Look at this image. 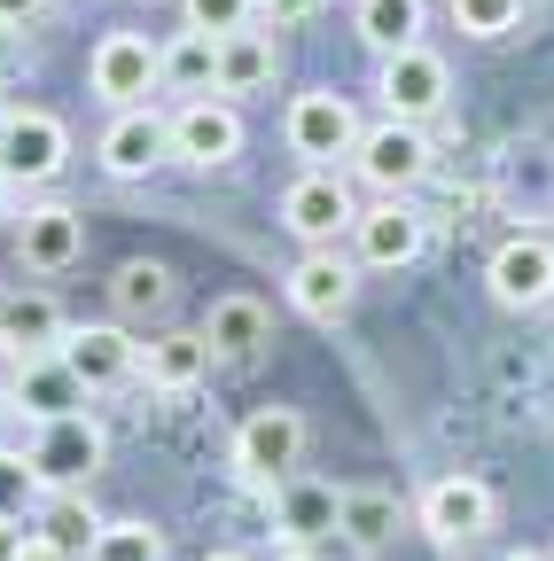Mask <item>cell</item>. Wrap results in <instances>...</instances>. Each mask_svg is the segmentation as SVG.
Listing matches in <instances>:
<instances>
[{
  "label": "cell",
  "mask_w": 554,
  "mask_h": 561,
  "mask_svg": "<svg viewBox=\"0 0 554 561\" xmlns=\"http://www.w3.org/2000/svg\"><path fill=\"white\" fill-rule=\"evenodd\" d=\"M406 507H398V491L383 483H343V507H336V538L352 546V553H383L398 538Z\"/></svg>",
  "instance_id": "7402d4cb"
},
{
  "label": "cell",
  "mask_w": 554,
  "mask_h": 561,
  "mask_svg": "<svg viewBox=\"0 0 554 561\" xmlns=\"http://www.w3.org/2000/svg\"><path fill=\"white\" fill-rule=\"evenodd\" d=\"M87 87L110 110H142L149 94H165V47L149 32H102L87 55Z\"/></svg>",
  "instance_id": "6da1fadb"
},
{
  "label": "cell",
  "mask_w": 554,
  "mask_h": 561,
  "mask_svg": "<svg viewBox=\"0 0 554 561\" xmlns=\"http://www.w3.org/2000/svg\"><path fill=\"white\" fill-rule=\"evenodd\" d=\"M63 164H71V133H63L55 110H9L0 125V172L16 187H47Z\"/></svg>",
  "instance_id": "7c38bea8"
},
{
  "label": "cell",
  "mask_w": 554,
  "mask_h": 561,
  "mask_svg": "<svg viewBox=\"0 0 554 561\" xmlns=\"http://www.w3.org/2000/svg\"><path fill=\"white\" fill-rule=\"evenodd\" d=\"M32 530H39L47 546H63L71 561H87V553H94V538H102V515H94L87 491H47L39 515H32Z\"/></svg>",
  "instance_id": "d4e9b609"
},
{
  "label": "cell",
  "mask_w": 554,
  "mask_h": 561,
  "mask_svg": "<svg viewBox=\"0 0 554 561\" xmlns=\"http://www.w3.org/2000/svg\"><path fill=\"white\" fill-rule=\"evenodd\" d=\"M39 500H47V483H39L32 453H9V445H0V515H9V523H32Z\"/></svg>",
  "instance_id": "f546056e"
},
{
  "label": "cell",
  "mask_w": 554,
  "mask_h": 561,
  "mask_svg": "<svg viewBox=\"0 0 554 561\" xmlns=\"http://www.w3.org/2000/svg\"><path fill=\"white\" fill-rule=\"evenodd\" d=\"M165 157H172V117H165L157 102L110 110V125H102V172H110V180H149Z\"/></svg>",
  "instance_id": "9a60e30c"
},
{
  "label": "cell",
  "mask_w": 554,
  "mask_h": 561,
  "mask_svg": "<svg viewBox=\"0 0 554 561\" xmlns=\"http://www.w3.org/2000/svg\"><path fill=\"white\" fill-rule=\"evenodd\" d=\"M212 367L219 359H212V343H203V328H165V335L142 343V382L165 390V398H188Z\"/></svg>",
  "instance_id": "d6986e66"
},
{
  "label": "cell",
  "mask_w": 554,
  "mask_h": 561,
  "mask_svg": "<svg viewBox=\"0 0 554 561\" xmlns=\"http://www.w3.org/2000/svg\"><path fill=\"white\" fill-rule=\"evenodd\" d=\"M282 133H290V157H305V164H336V157H352V149H360V133H368V125H360L352 94L313 87V94L290 102Z\"/></svg>",
  "instance_id": "5b68a950"
},
{
  "label": "cell",
  "mask_w": 554,
  "mask_h": 561,
  "mask_svg": "<svg viewBox=\"0 0 554 561\" xmlns=\"http://www.w3.org/2000/svg\"><path fill=\"white\" fill-rule=\"evenodd\" d=\"M422 0H360L352 9V24H360V39L375 47V55H398V47H422Z\"/></svg>",
  "instance_id": "83f0119b"
},
{
  "label": "cell",
  "mask_w": 554,
  "mask_h": 561,
  "mask_svg": "<svg viewBox=\"0 0 554 561\" xmlns=\"http://www.w3.org/2000/svg\"><path fill=\"white\" fill-rule=\"evenodd\" d=\"M16 62H24V32H0V79H9Z\"/></svg>",
  "instance_id": "d590c367"
},
{
  "label": "cell",
  "mask_w": 554,
  "mask_h": 561,
  "mask_svg": "<svg viewBox=\"0 0 554 561\" xmlns=\"http://www.w3.org/2000/svg\"><path fill=\"white\" fill-rule=\"evenodd\" d=\"M24 538H32V523H9V515H0V561H24Z\"/></svg>",
  "instance_id": "e575fe53"
},
{
  "label": "cell",
  "mask_w": 554,
  "mask_h": 561,
  "mask_svg": "<svg viewBox=\"0 0 554 561\" xmlns=\"http://www.w3.org/2000/svg\"><path fill=\"white\" fill-rule=\"evenodd\" d=\"M180 16H188V32H212V39H227V32L258 24V0H180Z\"/></svg>",
  "instance_id": "1f68e13d"
},
{
  "label": "cell",
  "mask_w": 554,
  "mask_h": 561,
  "mask_svg": "<svg viewBox=\"0 0 554 561\" xmlns=\"http://www.w3.org/2000/svg\"><path fill=\"white\" fill-rule=\"evenodd\" d=\"M203 561H250V553H235V546H219V553H203Z\"/></svg>",
  "instance_id": "f35d334b"
},
{
  "label": "cell",
  "mask_w": 554,
  "mask_h": 561,
  "mask_svg": "<svg viewBox=\"0 0 554 561\" xmlns=\"http://www.w3.org/2000/svg\"><path fill=\"white\" fill-rule=\"evenodd\" d=\"M203 343H212V359L250 367V359H265V343H273V312L258 297H212V312H203Z\"/></svg>",
  "instance_id": "ffe728a7"
},
{
  "label": "cell",
  "mask_w": 554,
  "mask_h": 561,
  "mask_svg": "<svg viewBox=\"0 0 554 561\" xmlns=\"http://www.w3.org/2000/svg\"><path fill=\"white\" fill-rule=\"evenodd\" d=\"M55 343H63V312H55L47 289H24V297L0 305V351H9V359H39Z\"/></svg>",
  "instance_id": "cb8c5ba5"
},
{
  "label": "cell",
  "mask_w": 554,
  "mask_h": 561,
  "mask_svg": "<svg viewBox=\"0 0 554 561\" xmlns=\"http://www.w3.org/2000/svg\"><path fill=\"white\" fill-rule=\"evenodd\" d=\"M414 523H422L438 546H476L484 530L500 523V500L484 476H438L422 500H414Z\"/></svg>",
  "instance_id": "ba28073f"
},
{
  "label": "cell",
  "mask_w": 554,
  "mask_h": 561,
  "mask_svg": "<svg viewBox=\"0 0 554 561\" xmlns=\"http://www.w3.org/2000/svg\"><path fill=\"white\" fill-rule=\"evenodd\" d=\"M352 297H360V273H352V257H336V250H305L297 265H290V312H305V320H343L352 312Z\"/></svg>",
  "instance_id": "2e32d148"
},
{
  "label": "cell",
  "mask_w": 554,
  "mask_h": 561,
  "mask_svg": "<svg viewBox=\"0 0 554 561\" xmlns=\"http://www.w3.org/2000/svg\"><path fill=\"white\" fill-rule=\"evenodd\" d=\"M79 250H87V219L71 203H32L24 210V227H16V257L32 265V273H71L79 265Z\"/></svg>",
  "instance_id": "ac0fdd59"
},
{
  "label": "cell",
  "mask_w": 554,
  "mask_h": 561,
  "mask_svg": "<svg viewBox=\"0 0 554 561\" xmlns=\"http://www.w3.org/2000/svg\"><path fill=\"white\" fill-rule=\"evenodd\" d=\"M0 305H9V280H0Z\"/></svg>",
  "instance_id": "7bdbcfd3"
},
{
  "label": "cell",
  "mask_w": 554,
  "mask_h": 561,
  "mask_svg": "<svg viewBox=\"0 0 554 561\" xmlns=\"http://www.w3.org/2000/svg\"><path fill=\"white\" fill-rule=\"evenodd\" d=\"M0 125H9V102H0Z\"/></svg>",
  "instance_id": "ee69618b"
},
{
  "label": "cell",
  "mask_w": 554,
  "mask_h": 561,
  "mask_svg": "<svg viewBox=\"0 0 554 561\" xmlns=\"http://www.w3.org/2000/svg\"><path fill=\"white\" fill-rule=\"evenodd\" d=\"M282 561H320V553H313V546H290V553H282Z\"/></svg>",
  "instance_id": "ab89813d"
},
{
  "label": "cell",
  "mask_w": 554,
  "mask_h": 561,
  "mask_svg": "<svg viewBox=\"0 0 554 561\" xmlns=\"http://www.w3.org/2000/svg\"><path fill=\"white\" fill-rule=\"evenodd\" d=\"M508 561H554V553H531V546H523V553H508Z\"/></svg>",
  "instance_id": "60d3db41"
},
{
  "label": "cell",
  "mask_w": 554,
  "mask_h": 561,
  "mask_svg": "<svg viewBox=\"0 0 554 561\" xmlns=\"http://www.w3.org/2000/svg\"><path fill=\"white\" fill-rule=\"evenodd\" d=\"M110 305H117L125 320H165V312H172V265H165V257H125V265L110 273Z\"/></svg>",
  "instance_id": "484cf974"
},
{
  "label": "cell",
  "mask_w": 554,
  "mask_h": 561,
  "mask_svg": "<svg viewBox=\"0 0 554 561\" xmlns=\"http://www.w3.org/2000/svg\"><path fill=\"white\" fill-rule=\"evenodd\" d=\"M172 546H165V530L157 523H142V515H117V523H102V538H94V553L87 561H165Z\"/></svg>",
  "instance_id": "f1b7e54d"
},
{
  "label": "cell",
  "mask_w": 554,
  "mask_h": 561,
  "mask_svg": "<svg viewBox=\"0 0 554 561\" xmlns=\"http://www.w3.org/2000/svg\"><path fill=\"white\" fill-rule=\"evenodd\" d=\"M445 9H453V32L468 39H508L523 24V0H445Z\"/></svg>",
  "instance_id": "4dcf8cb0"
},
{
  "label": "cell",
  "mask_w": 554,
  "mask_h": 561,
  "mask_svg": "<svg viewBox=\"0 0 554 561\" xmlns=\"http://www.w3.org/2000/svg\"><path fill=\"white\" fill-rule=\"evenodd\" d=\"M336 507H343V491L320 483V476H282V483H273V523H282L290 546L336 538Z\"/></svg>",
  "instance_id": "44dd1931"
},
{
  "label": "cell",
  "mask_w": 554,
  "mask_h": 561,
  "mask_svg": "<svg viewBox=\"0 0 554 561\" xmlns=\"http://www.w3.org/2000/svg\"><path fill=\"white\" fill-rule=\"evenodd\" d=\"M172 157L195 164V172H219L242 157V110L227 94H195L172 110Z\"/></svg>",
  "instance_id": "4fadbf2b"
},
{
  "label": "cell",
  "mask_w": 554,
  "mask_h": 561,
  "mask_svg": "<svg viewBox=\"0 0 554 561\" xmlns=\"http://www.w3.org/2000/svg\"><path fill=\"white\" fill-rule=\"evenodd\" d=\"M273 70H282V39H273V32L242 24V32L219 39V94H227V102H235V94H265Z\"/></svg>",
  "instance_id": "603a6c76"
},
{
  "label": "cell",
  "mask_w": 554,
  "mask_h": 561,
  "mask_svg": "<svg viewBox=\"0 0 554 561\" xmlns=\"http://www.w3.org/2000/svg\"><path fill=\"white\" fill-rule=\"evenodd\" d=\"M297 460H305V413L297 405H258L242 430H235V476L258 483V491H273L282 476H297Z\"/></svg>",
  "instance_id": "277c9868"
},
{
  "label": "cell",
  "mask_w": 554,
  "mask_h": 561,
  "mask_svg": "<svg viewBox=\"0 0 554 561\" xmlns=\"http://www.w3.org/2000/svg\"><path fill=\"white\" fill-rule=\"evenodd\" d=\"M383 117H398V125H430L445 102H453V70H445V55L438 47H398V55H383Z\"/></svg>",
  "instance_id": "8992f818"
},
{
  "label": "cell",
  "mask_w": 554,
  "mask_h": 561,
  "mask_svg": "<svg viewBox=\"0 0 554 561\" xmlns=\"http://www.w3.org/2000/svg\"><path fill=\"white\" fill-rule=\"evenodd\" d=\"M165 94H219V39L212 32H180L165 39Z\"/></svg>",
  "instance_id": "4316f807"
},
{
  "label": "cell",
  "mask_w": 554,
  "mask_h": 561,
  "mask_svg": "<svg viewBox=\"0 0 554 561\" xmlns=\"http://www.w3.org/2000/svg\"><path fill=\"white\" fill-rule=\"evenodd\" d=\"M24 561H71V553H63V546H47V538L32 530V538H24Z\"/></svg>",
  "instance_id": "8d00e7d4"
},
{
  "label": "cell",
  "mask_w": 554,
  "mask_h": 561,
  "mask_svg": "<svg viewBox=\"0 0 554 561\" xmlns=\"http://www.w3.org/2000/svg\"><path fill=\"white\" fill-rule=\"evenodd\" d=\"M484 289L508 312H539L554 305V242L546 234H508L493 257H484Z\"/></svg>",
  "instance_id": "8fae6325"
},
{
  "label": "cell",
  "mask_w": 554,
  "mask_h": 561,
  "mask_svg": "<svg viewBox=\"0 0 554 561\" xmlns=\"http://www.w3.org/2000/svg\"><path fill=\"white\" fill-rule=\"evenodd\" d=\"M9 187H16V180H9V172H0V203H9Z\"/></svg>",
  "instance_id": "b9f144b4"
},
{
  "label": "cell",
  "mask_w": 554,
  "mask_h": 561,
  "mask_svg": "<svg viewBox=\"0 0 554 561\" xmlns=\"http://www.w3.org/2000/svg\"><path fill=\"white\" fill-rule=\"evenodd\" d=\"M430 164H438L430 133H422V125H398V117L368 125V133H360V149H352V172H360L375 195H414V187L430 180Z\"/></svg>",
  "instance_id": "3957f363"
},
{
  "label": "cell",
  "mask_w": 554,
  "mask_h": 561,
  "mask_svg": "<svg viewBox=\"0 0 554 561\" xmlns=\"http://www.w3.org/2000/svg\"><path fill=\"white\" fill-rule=\"evenodd\" d=\"M352 242H360V265L398 273V265H414V257L430 250V210L406 203V195H383V203H368L360 219H352Z\"/></svg>",
  "instance_id": "30bf717a"
},
{
  "label": "cell",
  "mask_w": 554,
  "mask_h": 561,
  "mask_svg": "<svg viewBox=\"0 0 554 561\" xmlns=\"http://www.w3.org/2000/svg\"><path fill=\"white\" fill-rule=\"evenodd\" d=\"M47 16V0H0V32H32Z\"/></svg>",
  "instance_id": "836d02e7"
},
{
  "label": "cell",
  "mask_w": 554,
  "mask_h": 561,
  "mask_svg": "<svg viewBox=\"0 0 554 561\" xmlns=\"http://www.w3.org/2000/svg\"><path fill=\"white\" fill-rule=\"evenodd\" d=\"M352 219H360V203H352V187H343L336 164H305L282 187V227L305 250H336V234H352Z\"/></svg>",
  "instance_id": "7a4b0ae2"
},
{
  "label": "cell",
  "mask_w": 554,
  "mask_h": 561,
  "mask_svg": "<svg viewBox=\"0 0 554 561\" xmlns=\"http://www.w3.org/2000/svg\"><path fill=\"white\" fill-rule=\"evenodd\" d=\"M493 203L508 219H554V140L523 133L493 157Z\"/></svg>",
  "instance_id": "9c48e42d"
},
{
  "label": "cell",
  "mask_w": 554,
  "mask_h": 561,
  "mask_svg": "<svg viewBox=\"0 0 554 561\" xmlns=\"http://www.w3.org/2000/svg\"><path fill=\"white\" fill-rule=\"evenodd\" d=\"M63 367H71L87 390H125L142 382V343H133L117 320H94V328H63Z\"/></svg>",
  "instance_id": "5bb4252c"
},
{
  "label": "cell",
  "mask_w": 554,
  "mask_h": 561,
  "mask_svg": "<svg viewBox=\"0 0 554 561\" xmlns=\"http://www.w3.org/2000/svg\"><path fill=\"white\" fill-rule=\"evenodd\" d=\"M328 9V0H258V16L273 24V32H282V24H313Z\"/></svg>",
  "instance_id": "d6a6232c"
},
{
  "label": "cell",
  "mask_w": 554,
  "mask_h": 561,
  "mask_svg": "<svg viewBox=\"0 0 554 561\" xmlns=\"http://www.w3.org/2000/svg\"><path fill=\"white\" fill-rule=\"evenodd\" d=\"M110 437H102V421L94 413H63V421H39V437H32V468L47 491H87L94 468H102Z\"/></svg>",
  "instance_id": "52a82bcc"
},
{
  "label": "cell",
  "mask_w": 554,
  "mask_h": 561,
  "mask_svg": "<svg viewBox=\"0 0 554 561\" xmlns=\"http://www.w3.org/2000/svg\"><path fill=\"white\" fill-rule=\"evenodd\" d=\"M9 398H16V413L24 421H63V413H87V382L63 367V351H39V359H16V375H9Z\"/></svg>",
  "instance_id": "e0dca14e"
},
{
  "label": "cell",
  "mask_w": 554,
  "mask_h": 561,
  "mask_svg": "<svg viewBox=\"0 0 554 561\" xmlns=\"http://www.w3.org/2000/svg\"><path fill=\"white\" fill-rule=\"evenodd\" d=\"M9 413H16V398H9V382H0V430H9Z\"/></svg>",
  "instance_id": "74e56055"
}]
</instances>
